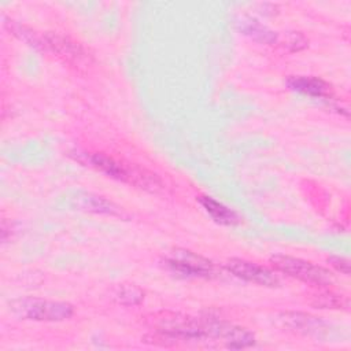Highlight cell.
I'll return each mask as SVG.
<instances>
[{
  "instance_id": "obj_9",
  "label": "cell",
  "mask_w": 351,
  "mask_h": 351,
  "mask_svg": "<svg viewBox=\"0 0 351 351\" xmlns=\"http://www.w3.org/2000/svg\"><path fill=\"white\" fill-rule=\"evenodd\" d=\"M287 85L295 92L313 97H325L330 93V85L318 77H289L287 80Z\"/></svg>"
},
{
  "instance_id": "obj_6",
  "label": "cell",
  "mask_w": 351,
  "mask_h": 351,
  "mask_svg": "<svg viewBox=\"0 0 351 351\" xmlns=\"http://www.w3.org/2000/svg\"><path fill=\"white\" fill-rule=\"evenodd\" d=\"M44 51L53 52L58 58L70 64H81L86 59L84 48L67 36L59 33H45L43 36Z\"/></svg>"
},
{
  "instance_id": "obj_14",
  "label": "cell",
  "mask_w": 351,
  "mask_h": 351,
  "mask_svg": "<svg viewBox=\"0 0 351 351\" xmlns=\"http://www.w3.org/2000/svg\"><path fill=\"white\" fill-rule=\"evenodd\" d=\"M114 298L117 299L118 303L121 304H125V306H134V304H138L143 298H144V292L134 287V285H121L115 293H114Z\"/></svg>"
},
{
  "instance_id": "obj_15",
  "label": "cell",
  "mask_w": 351,
  "mask_h": 351,
  "mask_svg": "<svg viewBox=\"0 0 351 351\" xmlns=\"http://www.w3.org/2000/svg\"><path fill=\"white\" fill-rule=\"evenodd\" d=\"M314 306L319 308H341L348 304V300L343 295H336L333 292H324L314 296L311 302Z\"/></svg>"
},
{
  "instance_id": "obj_11",
  "label": "cell",
  "mask_w": 351,
  "mask_h": 351,
  "mask_svg": "<svg viewBox=\"0 0 351 351\" xmlns=\"http://www.w3.org/2000/svg\"><path fill=\"white\" fill-rule=\"evenodd\" d=\"M239 30L247 36H250L252 40L263 43V44H273L277 41L276 32L270 30L261 22L252 19V18H240L237 22Z\"/></svg>"
},
{
  "instance_id": "obj_12",
  "label": "cell",
  "mask_w": 351,
  "mask_h": 351,
  "mask_svg": "<svg viewBox=\"0 0 351 351\" xmlns=\"http://www.w3.org/2000/svg\"><path fill=\"white\" fill-rule=\"evenodd\" d=\"M223 341L229 348H245L255 343V337L245 328H240L229 324L223 336Z\"/></svg>"
},
{
  "instance_id": "obj_10",
  "label": "cell",
  "mask_w": 351,
  "mask_h": 351,
  "mask_svg": "<svg viewBox=\"0 0 351 351\" xmlns=\"http://www.w3.org/2000/svg\"><path fill=\"white\" fill-rule=\"evenodd\" d=\"M199 203L202 204L204 211L215 222H218L221 225H236L240 221L239 215L233 210H230L229 207H226L225 204H222L221 202H218L210 196H200Z\"/></svg>"
},
{
  "instance_id": "obj_1",
  "label": "cell",
  "mask_w": 351,
  "mask_h": 351,
  "mask_svg": "<svg viewBox=\"0 0 351 351\" xmlns=\"http://www.w3.org/2000/svg\"><path fill=\"white\" fill-rule=\"evenodd\" d=\"M82 155L85 156V160H81L82 163H86L88 166L118 181H123L151 192H155L162 186L160 180L155 174L147 170H141L138 167L125 165L104 154H82Z\"/></svg>"
},
{
  "instance_id": "obj_13",
  "label": "cell",
  "mask_w": 351,
  "mask_h": 351,
  "mask_svg": "<svg viewBox=\"0 0 351 351\" xmlns=\"http://www.w3.org/2000/svg\"><path fill=\"white\" fill-rule=\"evenodd\" d=\"M7 21V19H5ZM4 25L10 29V32H12V34H15L18 38L23 40L25 43H27L29 45L37 48V49H43L44 51V41L43 37H38L34 32H32L30 29H27L26 26L16 23L14 21H7L4 22Z\"/></svg>"
},
{
  "instance_id": "obj_16",
  "label": "cell",
  "mask_w": 351,
  "mask_h": 351,
  "mask_svg": "<svg viewBox=\"0 0 351 351\" xmlns=\"http://www.w3.org/2000/svg\"><path fill=\"white\" fill-rule=\"evenodd\" d=\"M328 263L333 269H336L339 273H341L344 276L350 274V262H348V259H346L343 256H329Z\"/></svg>"
},
{
  "instance_id": "obj_2",
  "label": "cell",
  "mask_w": 351,
  "mask_h": 351,
  "mask_svg": "<svg viewBox=\"0 0 351 351\" xmlns=\"http://www.w3.org/2000/svg\"><path fill=\"white\" fill-rule=\"evenodd\" d=\"M10 307L15 315L33 321H64L74 313L70 303L38 298L16 299L10 303Z\"/></svg>"
},
{
  "instance_id": "obj_7",
  "label": "cell",
  "mask_w": 351,
  "mask_h": 351,
  "mask_svg": "<svg viewBox=\"0 0 351 351\" xmlns=\"http://www.w3.org/2000/svg\"><path fill=\"white\" fill-rule=\"evenodd\" d=\"M70 204L75 210L95 213V214H106V215H122V210L112 203L111 200L95 195L90 192H77L70 197Z\"/></svg>"
},
{
  "instance_id": "obj_3",
  "label": "cell",
  "mask_w": 351,
  "mask_h": 351,
  "mask_svg": "<svg viewBox=\"0 0 351 351\" xmlns=\"http://www.w3.org/2000/svg\"><path fill=\"white\" fill-rule=\"evenodd\" d=\"M270 261L278 271L303 282L318 287H326L333 282V276L329 270L308 261L289 255H274Z\"/></svg>"
},
{
  "instance_id": "obj_5",
  "label": "cell",
  "mask_w": 351,
  "mask_h": 351,
  "mask_svg": "<svg viewBox=\"0 0 351 351\" xmlns=\"http://www.w3.org/2000/svg\"><path fill=\"white\" fill-rule=\"evenodd\" d=\"M226 269L236 277L262 287H277L280 284L277 276L269 269L240 258H230Z\"/></svg>"
},
{
  "instance_id": "obj_4",
  "label": "cell",
  "mask_w": 351,
  "mask_h": 351,
  "mask_svg": "<svg viewBox=\"0 0 351 351\" xmlns=\"http://www.w3.org/2000/svg\"><path fill=\"white\" fill-rule=\"evenodd\" d=\"M166 262L174 271L185 276L210 277L214 274V265L208 259L188 250H173Z\"/></svg>"
},
{
  "instance_id": "obj_8",
  "label": "cell",
  "mask_w": 351,
  "mask_h": 351,
  "mask_svg": "<svg viewBox=\"0 0 351 351\" xmlns=\"http://www.w3.org/2000/svg\"><path fill=\"white\" fill-rule=\"evenodd\" d=\"M281 321L287 328L292 330L304 333V335H319L325 330V324L317 317L304 314V313H282Z\"/></svg>"
}]
</instances>
